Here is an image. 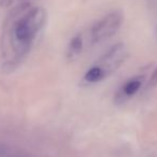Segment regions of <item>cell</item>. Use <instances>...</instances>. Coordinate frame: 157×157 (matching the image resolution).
I'll return each instance as SVG.
<instances>
[{"label":"cell","mask_w":157,"mask_h":157,"mask_svg":"<svg viewBox=\"0 0 157 157\" xmlns=\"http://www.w3.org/2000/svg\"><path fill=\"white\" fill-rule=\"evenodd\" d=\"M33 1L21 0L6 20L2 51L9 67L17 66L27 56L46 22L45 10Z\"/></svg>","instance_id":"1"},{"label":"cell","mask_w":157,"mask_h":157,"mask_svg":"<svg viewBox=\"0 0 157 157\" xmlns=\"http://www.w3.org/2000/svg\"><path fill=\"white\" fill-rule=\"evenodd\" d=\"M128 51L124 43L111 46L84 74V81L87 84H95L103 81L115 72L126 60Z\"/></svg>","instance_id":"2"},{"label":"cell","mask_w":157,"mask_h":157,"mask_svg":"<svg viewBox=\"0 0 157 157\" xmlns=\"http://www.w3.org/2000/svg\"><path fill=\"white\" fill-rule=\"evenodd\" d=\"M123 23V14L120 11L108 13L98 20L90 29V40L92 43H100L113 37Z\"/></svg>","instance_id":"3"},{"label":"cell","mask_w":157,"mask_h":157,"mask_svg":"<svg viewBox=\"0 0 157 157\" xmlns=\"http://www.w3.org/2000/svg\"><path fill=\"white\" fill-rule=\"evenodd\" d=\"M143 81H144L143 75H137L127 80L124 84H122V86L115 93L114 101L116 103H118V105L128 101L129 99L132 98L141 90L142 85H143Z\"/></svg>","instance_id":"4"},{"label":"cell","mask_w":157,"mask_h":157,"mask_svg":"<svg viewBox=\"0 0 157 157\" xmlns=\"http://www.w3.org/2000/svg\"><path fill=\"white\" fill-rule=\"evenodd\" d=\"M83 46H84L83 36H82L81 33H78V35L74 36L69 42V45H68V50H67L68 58H70V59L75 58V57L82 52Z\"/></svg>","instance_id":"5"},{"label":"cell","mask_w":157,"mask_h":157,"mask_svg":"<svg viewBox=\"0 0 157 157\" xmlns=\"http://www.w3.org/2000/svg\"><path fill=\"white\" fill-rule=\"evenodd\" d=\"M0 157H33L27 153L12 147L7 144L0 143Z\"/></svg>","instance_id":"6"},{"label":"cell","mask_w":157,"mask_h":157,"mask_svg":"<svg viewBox=\"0 0 157 157\" xmlns=\"http://www.w3.org/2000/svg\"><path fill=\"white\" fill-rule=\"evenodd\" d=\"M157 85V66L154 70H153L152 74L150 75V80H148L147 87H154Z\"/></svg>","instance_id":"7"}]
</instances>
